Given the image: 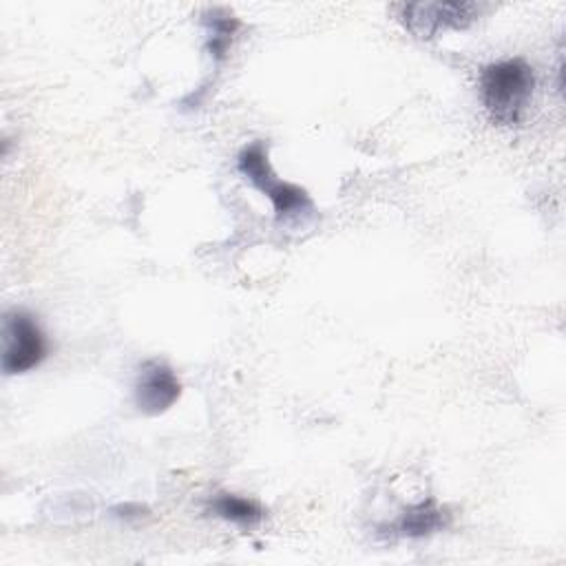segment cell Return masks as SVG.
<instances>
[{"label": "cell", "instance_id": "1", "mask_svg": "<svg viewBox=\"0 0 566 566\" xmlns=\"http://www.w3.org/2000/svg\"><path fill=\"white\" fill-rule=\"evenodd\" d=\"M535 91L533 66L522 57L500 60L482 69L480 97L489 119L497 126H517Z\"/></svg>", "mask_w": 566, "mask_h": 566}, {"label": "cell", "instance_id": "2", "mask_svg": "<svg viewBox=\"0 0 566 566\" xmlns=\"http://www.w3.org/2000/svg\"><path fill=\"white\" fill-rule=\"evenodd\" d=\"M237 170L254 188H259L263 195H268L279 221L287 223V221H294V219H301V217H307L314 212V203L305 188L276 179V175L272 172L270 159H268L265 142L259 139V142L243 146L241 153L237 155Z\"/></svg>", "mask_w": 566, "mask_h": 566}, {"label": "cell", "instance_id": "3", "mask_svg": "<svg viewBox=\"0 0 566 566\" xmlns=\"http://www.w3.org/2000/svg\"><path fill=\"white\" fill-rule=\"evenodd\" d=\"M49 354V343L35 316L13 310L2 321V371L7 376L27 374Z\"/></svg>", "mask_w": 566, "mask_h": 566}, {"label": "cell", "instance_id": "4", "mask_svg": "<svg viewBox=\"0 0 566 566\" xmlns=\"http://www.w3.org/2000/svg\"><path fill=\"white\" fill-rule=\"evenodd\" d=\"M400 24L418 40H431L440 31L471 27L480 7L475 2H405L396 7Z\"/></svg>", "mask_w": 566, "mask_h": 566}, {"label": "cell", "instance_id": "5", "mask_svg": "<svg viewBox=\"0 0 566 566\" xmlns=\"http://www.w3.org/2000/svg\"><path fill=\"white\" fill-rule=\"evenodd\" d=\"M135 407L146 416L168 411L181 396V382L172 367L159 358L144 360L135 380Z\"/></svg>", "mask_w": 566, "mask_h": 566}, {"label": "cell", "instance_id": "6", "mask_svg": "<svg viewBox=\"0 0 566 566\" xmlns=\"http://www.w3.org/2000/svg\"><path fill=\"white\" fill-rule=\"evenodd\" d=\"M451 524V513L447 506H440L433 497H427L400 513V517L389 526L391 535L420 539L433 535Z\"/></svg>", "mask_w": 566, "mask_h": 566}, {"label": "cell", "instance_id": "7", "mask_svg": "<svg viewBox=\"0 0 566 566\" xmlns=\"http://www.w3.org/2000/svg\"><path fill=\"white\" fill-rule=\"evenodd\" d=\"M210 511L217 517L243 528H250L263 520V509L254 500H248L234 493H217L210 500Z\"/></svg>", "mask_w": 566, "mask_h": 566}, {"label": "cell", "instance_id": "8", "mask_svg": "<svg viewBox=\"0 0 566 566\" xmlns=\"http://www.w3.org/2000/svg\"><path fill=\"white\" fill-rule=\"evenodd\" d=\"M203 24L208 29L206 51L212 57V62H221L228 55L232 35L239 29V20L223 9H212L203 13Z\"/></svg>", "mask_w": 566, "mask_h": 566}]
</instances>
